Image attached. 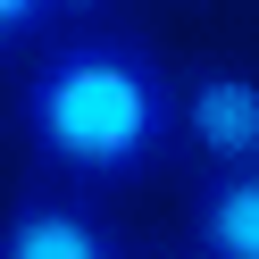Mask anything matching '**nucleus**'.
Returning a JSON list of instances; mask_svg holds the SVG:
<instances>
[{
    "label": "nucleus",
    "instance_id": "1",
    "mask_svg": "<svg viewBox=\"0 0 259 259\" xmlns=\"http://www.w3.org/2000/svg\"><path fill=\"white\" fill-rule=\"evenodd\" d=\"M176 109H184V84L134 34H75L34 59L17 92V134L34 142L42 167L75 184H125L184 134Z\"/></svg>",
    "mask_w": 259,
    "mask_h": 259
},
{
    "label": "nucleus",
    "instance_id": "2",
    "mask_svg": "<svg viewBox=\"0 0 259 259\" xmlns=\"http://www.w3.org/2000/svg\"><path fill=\"white\" fill-rule=\"evenodd\" d=\"M176 117L209 167H259V75L251 67H192Z\"/></svg>",
    "mask_w": 259,
    "mask_h": 259
},
{
    "label": "nucleus",
    "instance_id": "3",
    "mask_svg": "<svg viewBox=\"0 0 259 259\" xmlns=\"http://www.w3.org/2000/svg\"><path fill=\"white\" fill-rule=\"evenodd\" d=\"M0 259H125V251L92 209L59 201V192H34V201H17L0 218Z\"/></svg>",
    "mask_w": 259,
    "mask_h": 259
},
{
    "label": "nucleus",
    "instance_id": "4",
    "mask_svg": "<svg viewBox=\"0 0 259 259\" xmlns=\"http://www.w3.org/2000/svg\"><path fill=\"white\" fill-rule=\"evenodd\" d=\"M192 251L259 259V167H209L201 201H192Z\"/></svg>",
    "mask_w": 259,
    "mask_h": 259
},
{
    "label": "nucleus",
    "instance_id": "5",
    "mask_svg": "<svg viewBox=\"0 0 259 259\" xmlns=\"http://www.w3.org/2000/svg\"><path fill=\"white\" fill-rule=\"evenodd\" d=\"M59 17V0H0V51H17V42H34L42 25Z\"/></svg>",
    "mask_w": 259,
    "mask_h": 259
},
{
    "label": "nucleus",
    "instance_id": "6",
    "mask_svg": "<svg viewBox=\"0 0 259 259\" xmlns=\"http://www.w3.org/2000/svg\"><path fill=\"white\" fill-rule=\"evenodd\" d=\"M59 9H101V0H59Z\"/></svg>",
    "mask_w": 259,
    "mask_h": 259
}]
</instances>
